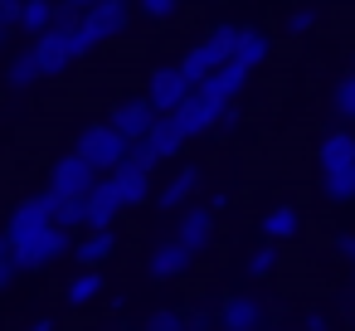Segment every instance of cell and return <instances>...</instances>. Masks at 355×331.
Masks as SVG:
<instances>
[{
	"label": "cell",
	"instance_id": "33",
	"mask_svg": "<svg viewBox=\"0 0 355 331\" xmlns=\"http://www.w3.org/2000/svg\"><path fill=\"white\" fill-rule=\"evenodd\" d=\"M6 40H10V30H6V25H0V49H6Z\"/></svg>",
	"mask_w": 355,
	"mask_h": 331
},
{
	"label": "cell",
	"instance_id": "28",
	"mask_svg": "<svg viewBox=\"0 0 355 331\" xmlns=\"http://www.w3.org/2000/svg\"><path fill=\"white\" fill-rule=\"evenodd\" d=\"M15 278H20V263H15V248H10L6 229H0V292H6V287H10Z\"/></svg>",
	"mask_w": 355,
	"mask_h": 331
},
{
	"label": "cell",
	"instance_id": "23",
	"mask_svg": "<svg viewBox=\"0 0 355 331\" xmlns=\"http://www.w3.org/2000/svg\"><path fill=\"white\" fill-rule=\"evenodd\" d=\"M243 273H248L253 282H263V278H272V273H277V244L268 239L263 248H253V253L243 258Z\"/></svg>",
	"mask_w": 355,
	"mask_h": 331
},
{
	"label": "cell",
	"instance_id": "11",
	"mask_svg": "<svg viewBox=\"0 0 355 331\" xmlns=\"http://www.w3.org/2000/svg\"><path fill=\"white\" fill-rule=\"evenodd\" d=\"M171 117H175V127H180V132H185V142H190V137H200V132H214L219 108H214V103H205L200 93H185V98H180V108H175Z\"/></svg>",
	"mask_w": 355,
	"mask_h": 331
},
{
	"label": "cell",
	"instance_id": "5",
	"mask_svg": "<svg viewBox=\"0 0 355 331\" xmlns=\"http://www.w3.org/2000/svg\"><path fill=\"white\" fill-rule=\"evenodd\" d=\"M30 54H35V64H40V74H44V78H59V74H69V69H73L69 30H59V25L40 30V35H35V44H30Z\"/></svg>",
	"mask_w": 355,
	"mask_h": 331
},
{
	"label": "cell",
	"instance_id": "26",
	"mask_svg": "<svg viewBox=\"0 0 355 331\" xmlns=\"http://www.w3.org/2000/svg\"><path fill=\"white\" fill-rule=\"evenodd\" d=\"M137 6H141V15H146V20L171 25V20L180 15V6H185V0H137Z\"/></svg>",
	"mask_w": 355,
	"mask_h": 331
},
{
	"label": "cell",
	"instance_id": "4",
	"mask_svg": "<svg viewBox=\"0 0 355 331\" xmlns=\"http://www.w3.org/2000/svg\"><path fill=\"white\" fill-rule=\"evenodd\" d=\"M103 171L88 161V156H78V151H64L54 166H49V190H59V195H88L93 190V180H98Z\"/></svg>",
	"mask_w": 355,
	"mask_h": 331
},
{
	"label": "cell",
	"instance_id": "25",
	"mask_svg": "<svg viewBox=\"0 0 355 331\" xmlns=\"http://www.w3.org/2000/svg\"><path fill=\"white\" fill-rule=\"evenodd\" d=\"M331 108H336V117L340 122H355V69L336 83V93H331Z\"/></svg>",
	"mask_w": 355,
	"mask_h": 331
},
{
	"label": "cell",
	"instance_id": "31",
	"mask_svg": "<svg viewBox=\"0 0 355 331\" xmlns=\"http://www.w3.org/2000/svg\"><path fill=\"white\" fill-rule=\"evenodd\" d=\"M209 210H214V214L229 210V190H209Z\"/></svg>",
	"mask_w": 355,
	"mask_h": 331
},
{
	"label": "cell",
	"instance_id": "10",
	"mask_svg": "<svg viewBox=\"0 0 355 331\" xmlns=\"http://www.w3.org/2000/svg\"><path fill=\"white\" fill-rule=\"evenodd\" d=\"M190 263H195V253H190L180 239H166V244H156V248H151V258H146V273H151L156 282H171V278H180Z\"/></svg>",
	"mask_w": 355,
	"mask_h": 331
},
{
	"label": "cell",
	"instance_id": "2",
	"mask_svg": "<svg viewBox=\"0 0 355 331\" xmlns=\"http://www.w3.org/2000/svg\"><path fill=\"white\" fill-rule=\"evenodd\" d=\"M132 25V0H93L88 10H78V25L69 30V49H73V64L88 59L93 49H103L107 40L127 35Z\"/></svg>",
	"mask_w": 355,
	"mask_h": 331
},
{
	"label": "cell",
	"instance_id": "7",
	"mask_svg": "<svg viewBox=\"0 0 355 331\" xmlns=\"http://www.w3.org/2000/svg\"><path fill=\"white\" fill-rule=\"evenodd\" d=\"M185 93H190V83L180 78L175 64H156V69H151V78H146V103H151L156 112H175Z\"/></svg>",
	"mask_w": 355,
	"mask_h": 331
},
{
	"label": "cell",
	"instance_id": "18",
	"mask_svg": "<svg viewBox=\"0 0 355 331\" xmlns=\"http://www.w3.org/2000/svg\"><path fill=\"white\" fill-rule=\"evenodd\" d=\"M214 321L229 326V331H248V326H263V307L239 292V297H224V312H219Z\"/></svg>",
	"mask_w": 355,
	"mask_h": 331
},
{
	"label": "cell",
	"instance_id": "16",
	"mask_svg": "<svg viewBox=\"0 0 355 331\" xmlns=\"http://www.w3.org/2000/svg\"><path fill=\"white\" fill-rule=\"evenodd\" d=\"M69 253H73L83 268H98L103 258H112V253H117V234H112V224H103V229H88V234H83V239H78Z\"/></svg>",
	"mask_w": 355,
	"mask_h": 331
},
{
	"label": "cell",
	"instance_id": "20",
	"mask_svg": "<svg viewBox=\"0 0 355 331\" xmlns=\"http://www.w3.org/2000/svg\"><path fill=\"white\" fill-rule=\"evenodd\" d=\"M268 35L263 30H248V25H239V40H234V54L229 59H239V64H248V69H258L263 59H268Z\"/></svg>",
	"mask_w": 355,
	"mask_h": 331
},
{
	"label": "cell",
	"instance_id": "22",
	"mask_svg": "<svg viewBox=\"0 0 355 331\" xmlns=\"http://www.w3.org/2000/svg\"><path fill=\"white\" fill-rule=\"evenodd\" d=\"M54 25V0H20V20H15V30H25L30 40L40 35V30H49Z\"/></svg>",
	"mask_w": 355,
	"mask_h": 331
},
{
	"label": "cell",
	"instance_id": "17",
	"mask_svg": "<svg viewBox=\"0 0 355 331\" xmlns=\"http://www.w3.org/2000/svg\"><path fill=\"white\" fill-rule=\"evenodd\" d=\"M98 297H103V273H98V268H78V273L64 282V302H69L73 312H78V307H93Z\"/></svg>",
	"mask_w": 355,
	"mask_h": 331
},
{
	"label": "cell",
	"instance_id": "3",
	"mask_svg": "<svg viewBox=\"0 0 355 331\" xmlns=\"http://www.w3.org/2000/svg\"><path fill=\"white\" fill-rule=\"evenodd\" d=\"M73 151H78V156H88L98 171H112V166H117V161L132 151V142H127V137H122V132H117L107 117H103V122H83V127H78Z\"/></svg>",
	"mask_w": 355,
	"mask_h": 331
},
{
	"label": "cell",
	"instance_id": "21",
	"mask_svg": "<svg viewBox=\"0 0 355 331\" xmlns=\"http://www.w3.org/2000/svg\"><path fill=\"white\" fill-rule=\"evenodd\" d=\"M40 78H44V74H40V64H35V54H30V49H25V54H15V59L6 64V88H15V93H30Z\"/></svg>",
	"mask_w": 355,
	"mask_h": 331
},
{
	"label": "cell",
	"instance_id": "24",
	"mask_svg": "<svg viewBox=\"0 0 355 331\" xmlns=\"http://www.w3.org/2000/svg\"><path fill=\"white\" fill-rule=\"evenodd\" d=\"M321 20H326V10H321V6H297V10H287V35H297V40H302V35H311Z\"/></svg>",
	"mask_w": 355,
	"mask_h": 331
},
{
	"label": "cell",
	"instance_id": "27",
	"mask_svg": "<svg viewBox=\"0 0 355 331\" xmlns=\"http://www.w3.org/2000/svg\"><path fill=\"white\" fill-rule=\"evenodd\" d=\"M146 326H151V331H185V312L156 307V312H146Z\"/></svg>",
	"mask_w": 355,
	"mask_h": 331
},
{
	"label": "cell",
	"instance_id": "6",
	"mask_svg": "<svg viewBox=\"0 0 355 331\" xmlns=\"http://www.w3.org/2000/svg\"><path fill=\"white\" fill-rule=\"evenodd\" d=\"M175 214H180V219H175V239L200 258V253L214 244V210H209V205H180Z\"/></svg>",
	"mask_w": 355,
	"mask_h": 331
},
{
	"label": "cell",
	"instance_id": "15",
	"mask_svg": "<svg viewBox=\"0 0 355 331\" xmlns=\"http://www.w3.org/2000/svg\"><path fill=\"white\" fill-rule=\"evenodd\" d=\"M316 190H321L326 205H350V200H355V161H345V166H321V171H316Z\"/></svg>",
	"mask_w": 355,
	"mask_h": 331
},
{
	"label": "cell",
	"instance_id": "32",
	"mask_svg": "<svg viewBox=\"0 0 355 331\" xmlns=\"http://www.w3.org/2000/svg\"><path fill=\"white\" fill-rule=\"evenodd\" d=\"M64 6H73V10H88V6H93V0H64Z\"/></svg>",
	"mask_w": 355,
	"mask_h": 331
},
{
	"label": "cell",
	"instance_id": "29",
	"mask_svg": "<svg viewBox=\"0 0 355 331\" xmlns=\"http://www.w3.org/2000/svg\"><path fill=\"white\" fill-rule=\"evenodd\" d=\"M15 20H20V0H0V25L15 30Z\"/></svg>",
	"mask_w": 355,
	"mask_h": 331
},
{
	"label": "cell",
	"instance_id": "13",
	"mask_svg": "<svg viewBox=\"0 0 355 331\" xmlns=\"http://www.w3.org/2000/svg\"><path fill=\"white\" fill-rule=\"evenodd\" d=\"M258 229H263V239H272V244H292V239H302L306 214H302L297 205H272V210L258 219Z\"/></svg>",
	"mask_w": 355,
	"mask_h": 331
},
{
	"label": "cell",
	"instance_id": "1",
	"mask_svg": "<svg viewBox=\"0 0 355 331\" xmlns=\"http://www.w3.org/2000/svg\"><path fill=\"white\" fill-rule=\"evenodd\" d=\"M6 239H10V248H15L20 273H44V268H54V263L73 248V229H64V224L49 219V190L20 200V205L10 210Z\"/></svg>",
	"mask_w": 355,
	"mask_h": 331
},
{
	"label": "cell",
	"instance_id": "9",
	"mask_svg": "<svg viewBox=\"0 0 355 331\" xmlns=\"http://www.w3.org/2000/svg\"><path fill=\"white\" fill-rule=\"evenodd\" d=\"M200 185H205V171H200V166L190 161V166H180V171H175V176H171V180H166L161 190H151V200H156V205H161L166 214H175L180 205H190V200L200 195Z\"/></svg>",
	"mask_w": 355,
	"mask_h": 331
},
{
	"label": "cell",
	"instance_id": "19",
	"mask_svg": "<svg viewBox=\"0 0 355 331\" xmlns=\"http://www.w3.org/2000/svg\"><path fill=\"white\" fill-rule=\"evenodd\" d=\"M345 161H355V132H326L321 142H316V171L321 166H345Z\"/></svg>",
	"mask_w": 355,
	"mask_h": 331
},
{
	"label": "cell",
	"instance_id": "14",
	"mask_svg": "<svg viewBox=\"0 0 355 331\" xmlns=\"http://www.w3.org/2000/svg\"><path fill=\"white\" fill-rule=\"evenodd\" d=\"M146 151L156 156V161H171V156H180V146H185V132L175 127V117L171 112H156V122L146 127Z\"/></svg>",
	"mask_w": 355,
	"mask_h": 331
},
{
	"label": "cell",
	"instance_id": "12",
	"mask_svg": "<svg viewBox=\"0 0 355 331\" xmlns=\"http://www.w3.org/2000/svg\"><path fill=\"white\" fill-rule=\"evenodd\" d=\"M107 176L117 180L122 205H146V200H151V190H156V185H151V171H146V166H137V161H127V156H122Z\"/></svg>",
	"mask_w": 355,
	"mask_h": 331
},
{
	"label": "cell",
	"instance_id": "30",
	"mask_svg": "<svg viewBox=\"0 0 355 331\" xmlns=\"http://www.w3.org/2000/svg\"><path fill=\"white\" fill-rule=\"evenodd\" d=\"M336 253H340V258L350 263V273H355V234H340V239H336Z\"/></svg>",
	"mask_w": 355,
	"mask_h": 331
},
{
	"label": "cell",
	"instance_id": "34",
	"mask_svg": "<svg viewBox=\"0 0 355 331\" xmlns=\"http://www.w3.org/2000/svg\"><path fill=\"white\" fill-rule=\"evenodd\" d=\"M350 64H355V49H350Z\"/></svg>",
	"mask_w": 355,
	"mask_h": 331
},
{
	"label": "cell",
	"instance_id": "8",
	"mask_svg": "<svg viewBox=\"0 0 355 331\" xmlns=\"http://www.w3.org/2000/svg\"><path fill=\"white\" fill-rule=\"evenodd\" d=\"M107 122H112L127 142H141V137H146V127L156 122V108L146 103V93H141V98H117V103H112V112H107Z\"/></svg>",
	"mask_w": 355,
	"mask_h": 331
}]
</instances>
